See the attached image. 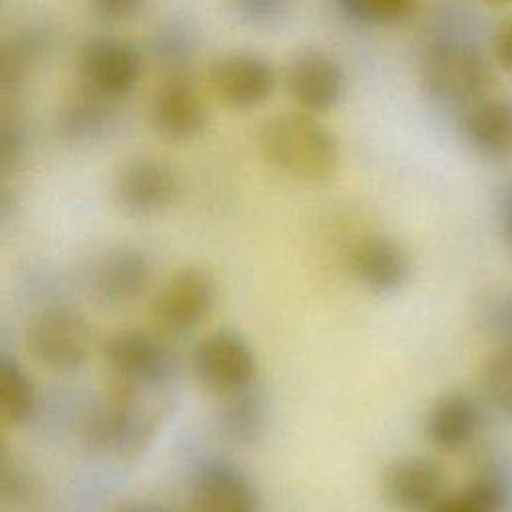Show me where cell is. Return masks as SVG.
<instances>
[{
  "label": "cell",
  "instance_id": "obj_1",
  "mask_svg": "<svg viewBox=\"0 0 512 512\" xmlns=\"http://www.w3.org/2000/svg\"><path fill=\"white\" fill-rule=\"evenodd\" d=\"M256 144L278 172L304 184H326L340 166V144L308 112H286L260 124Z\"/></svg>",
  "mask_w": 512,
  "mask_h": 512
},
{
  "label": "cell",
  "instance_id": "obj_2",
  "mask_svg": "<svg viewBox=\"0 0 512 512\" xmlns=\"http://www.w3.org/2000/svg\"><path fill=\"white\" fill-rule=\"evenodd\" d=\"M142 390L114 382L84 422L90 450L116 456H138L154 438L158 416L146 408Z\"/></svg>",
  "mask_w": 512,
  "mask_h": 512
},
{
  "label": "cell",
  "instance_id": "obj_3",
  "mask_svg": "<svg viewBox=\"0 0 512 512\" xmlns=\"http://www.w3.org/2000/svg\"><path fill=\"white\" fill-rule=\"evenodd\" d=\"M420 80L428 96L450 106H468L492 88V68L486 56L460 38L432 42L420 62Z\"/></svg>",
  "mask_w": 512,
  "mask_h": 512
},
{
  "label": "cell",
  "instance_id": "obj_4",
  "mask_svg": "<svg viewBox=\"0 0 512 512\" xmlns=\"http://www.w3.org/2000/svg\"><path fill=\"white\" fill-rule=\"evenodd\" d=\"M26 346L42 366L54 372H76L92 354V324L72 306H44L26 326Z\"/></svg>",
  "mask_w": 512,
  "mask_h": 512
},
{
  "label": "cell",
  "instance_id": "obj_5",
  "mask_svg": "<svg viewBox=\"0 0 512 512\" xmlns=\"http://www.w3.org/2000/svg\"><path fill=\"white\" fill-rule=\"evenodd\" d=\"M104 362L114 382L148 392L166 386L176 370V356L170 344L146 328H120L102 344Z\"/></svg>",
  "mask_w": 512,
  "mask_h": 512
},
{
  "label": "cell",
  "instance_id": "obj_6",
  "mask_svg": "<svg viewBox=\"0 0 512 512\" xmlns=\"http://www.w3.org/2000/svg\"><path fill=\"white\" fill-rule=\"evenodd\" d=\"M218 300L214 274L200 264L172 272L152 298V320L164 336H188L212 314Z\"/></svg>",
  "mask_w": 512,
  "mask_h": 512
},
{
  "label": "cell",
  "instance_id": "obj_7",
  "mask_svg": "<svg viewBox=\"0 0 512 512\" xmlns=\"http://www.w3.org/2000/svg\"><path fill=\"white\" fill-rule=\"evenodd\" d=\"M190 366L200 386L218 398L256 384L258 374L252 344L234 328H216L202 336L190 354Z\"/></svg>",
  "mask_w": 512,
  "mask_h": 512
},
{
  "label": "cell",
  "instance_id": "obj_8",
  "mask_svg": "<svg viewBox=\"0 0 512 512\" xmlns=\"http://www.w3.org/2000/svg\"><path fill=\"white\" fill-rule=\"evenodd\" d=\"M144 62L142 50L132 40L100 34L80 46L78 74L84 88L118 102L138 86Z\"/></svg>",
  "mask_w": 512,
  "mask_h": 512
},
{
  "label": "cell",
  "instance_id": "obj_9",
  "mask_svg": "<svg viewBox=\"0 0 512 512\" xmlns=\"http://www.w3.org/2000/svg\"><path fill=\"white\" fill-rule=\"evenodd\" d=\"M178 174L162 158L138 156L126 160L114 176L112 198L120 212L132 218L164 212L178 196Z\"/></svg>",
  "mask_w": 512,
  "mask_h": 512
},
{
  "label": "cell",
  "instance_id": "obj_10",
  "mask_svg": "<svg viewBox=\"0 0 512 512\" xmlns=\"http://www.w3.org/2000/svg\"><path fill=\"white\" fill-rule=\"evenodd\" d=\"M152 280V264L136 246H112L96 256L88 288L92 300L104 310H122L144 296Z\"/></svg>",
  "mask_w": 512,
  "mask_h": 512
},
{
  "label": "cell",
  "instance_id": "obj_11",
  "mask_svg": "<svg viewBox=\"0 0 512 512\" xmlns=\"http://www.w3.org/2000/svg\"><path fill=\"white\" fill-rule=\"evenodd\" d=\"M442 466L422 454L400 456L380 476V496L396 512H428L446 492Z\"/></svg>",
  "mask_w": 512,
  "mask_h": 512
},
{
  "label": "cell",
  "instance_id": "obj_12",
  "mask_svg": "<svg viewBox=\"0 0 512 512\" xmlns=\"http://www.w3.org/2000/svg\"><path fill=\"white\" fill-rule=\"evenodd\" d=\"M274 66L250 52H230L216 58L208 82L216 98L234 110H248L266 102L276 90Z\"/></svg>",
  "mask_w": 512,
  "mask_h": 512
},
{
  "label": "cell",
  "instance_id": "obj_13",
  "mask_svg": "<svg viewBox=\"0 0 512 512\" xmlns=\"http://www.w3.org/2000/svg\"><path fill=\"white\" fill-rule=\"evenodd\" d=\"M208 112L190 74H164L152 98V124L172 142H188L206 128Z\"/></svg>",
  "mask_w": 512,
  "mask_h": 512
},
{
  "label": "cell",
  "instance_id": "obj_14",
  "mask_svg": "<svg viewBox=\"0 0 512 512\" xmlns=\"http://www.w3.org/2000/svg\"><path fill=\"white\" fill-rule=\"evenodd\" d=\"M286 86L304 112L322 114L340 104L346 90V74L332 54L308 48L290 62Z\"/></svg>",
  "mask_w": 512,
  "mask_h": 512
},
{
  "label": "cell",
  "instance_id": "obj_15",
  "mask_svg": "<svg viewBox=\"0 0 512 512\" xmlns=\"http://www.w3.org/2000/svg\"><path fill=\"white\" fill-rule=\"evenodd\" d=\"M352 276L368 290L392 294L404 288L412 276L408 248L388 234H366L358 238L348 254Z\"/></svg>",
  "mask_w": 512,
  "mask_h": 512
},
{
  "label": "cell",
  "instance_id": "obj_16",
  "mask_svg": "<svg viewBox=\"0 0 512 512\" xmlns=\"http://www.w3.org/2000/svg\"><path fill=\"white\" fill-rule=\"evenodd\" d=\"M192 512H260V492L236 464L204 460L192 476Z\"/></svg>",
  "mask_w": 512,
  "mask_h": 512
},
{
  "label": "cell",
  "instance_id": "obj_17",
  "mask_svg": "<svg viewBox=\"0 0 512 512\" xmlns=\"http://www.w3.org/2000/svg\"><path fill=\"white\" fill-rule=\"evenodd\" d=\"M482 410L476 398L462 390H448L434 398L424 416L428 442L442 452L466 448L478 434Z\"/></svg>",
  "mask_w": 512,
  "mask_h": 512
},
{
  "label": "cell",
  "instance_id": "obj_18",
  "mask_svg": "<svg viewBox=\"0 0 512 512\" xmlns=\"http://www.w3.org/2000/svg\"><path fill=\"white\" fill-rule=\"evenodd\" d=\"M462 132L466 142L484 158L504 160L512 156V102L486 94L464 106Z\"/></svg>",
  "mask_w": 512,
  "mask_h": 512
},
{
  "label": "cell",
  "instance_id": "obj_19",
  "mask_svg": "<svg viewBox=\"0 0 512 512\" xmlns=\"http://www.w3.org/2000/svg\"><path fill=\"white\" fill-rule=\"evenodd\" d=\"M116 124L114 100L88 88L70 94L58 112V130L70 142H98Z\"/></svg>",
  "mask_w": 512,
  "mask_h": 512
},
{
  "label": "cell",
  "instance_id": "obj_20",
  "mask_svg": "<svg viewBox=\"0 0 512 512\" xmlns=\"http://www.w3.org/2000/svg\"><path fill=\"white\" fill-rule=\"evenodd\" d=\"M218 426L226 438L238 444H254L264 434L268 404L256 384L220 398Z\"/></svg>",
  "mask_w": 512,
  "mask_h": 512
},
{
  "label": "cell",
  "instance_id": "obj_21",
  "mask_svg": "<svg viewBox=\"0 0 512 512\" xmlns=\"http://www.w3.org/2000/svg\"><path fill=\"white\" fill-rule=\"evenodd\" d=\"M38 408V392L28 370L10 354L0 352V422L22 426Z\"/></svg>",
  "mask_w": 512,
  "mask_h": 512
},
{
  "label": "cell",
  "instance_id": "obj_22",
  "mask_svg": "<svg viewBox=\"0 0 512 512\" xmlns=\"http://www.w3.org/2000/svg\"><path fill=\"white\" fill-rule=\"evenodd\" d=\"M480 392L492 412L512 418V336L504 338L484 362Z\"/></svg>",
  "mask_w": 512,
  "mask_h": 512
},
{
  "label": "cell",
  "instance_id": "obj_23",
  "mask_svg": "<svg viewBox=\"0 0 512 512\" xmlns=\"http://www.w3.org/2000/svg\"><path fill=\"white\" fill-rule=\"evenodd\" d=\"M418 0H338L342 16L360 26H390L404 22Z\"/></svg>",
  "mask_w": 512,
  "mask_h": 512
},
{
  "label": "cell",
  "instance_id": "obj_24",
  "mask_svg": "<svg viewBox=\"0 0 512 512\" xmlns=\"http://www.w3.org/2000/svg\"><path fill=\"white\" fill-rule=\"evenodd\" d=\"M150 54L164 74L184 72L192 54V40L186 28L180 24L160 26L150 40Z\"/></svg>",
  "mask_w": 512,
  "mask_h": 512
},
{
  "label": "cell",
  "instance_id": "obj_25",
  "mask_svg": "<svg viewBox=\"0 0 512 512\" xmlns=\"http://www.w3.org/2000/svg\"><path fill=\"white\" fill-rule=\"evenodd\" d=\"M28 150V128L22 114L0 100V176L12 174Z\"/></svg>",
  "mask_w": 512,
  "mask_h": 512
},
{
  "label": "cell",
  "instance_id": "obj_26",
  "mask_svg": "<svg viewBox=\"0 0 512 512\" xmlns=\"http://www.w3.org/2000/svg\"><path fill=\"white\" fill-rule=\"evenodd\" d=\"M32 62L12 40H0V100L18 94L28 80Z\"/></svg>",
  "mask_w": 512,
  "mask_h": 512
},
{
  "label": "cell",
  "instance_id": "obj_27",
  "mask_svg": "<svg viewBox=\"0 0 512 512\" xmlns=\"http://www.w3.org/2000/svg\"><path fill=\"white\" fill-rule=\"evenodd\" d=\"M92 14L106 24H124L134 20L146 6V0H88Z\"/></svg>",
  "mask_w": 512,
  "mask_h": 512
},
{
  "label": "cell",
  "instance_id": "obj_28",
  "mask_svg": "<svg viewBox=\"0 0 512 512\" xmlns=\"http://www.w3.org/2000/svg\"><path fill=\"white\" fill-rule=\"evenodd\" d=\"M286 0H236L238 12L252 22H268L284 12Z\"/></svg>",
  "mask_w": 512,
  "mask_h": 512
},
{
  "label": "cell",
  "instance_id": "obj_29",
  "mask_svg": "<svg viewBox=\"0 0 512 512\" xmlns=\"http://www.w3.org/2000/svg\"><path fill=\"white\" fill-rule=\"evenodd\" d=\"M428 512H490L484 504H480L468 490H460L458 494H444Z\"/></svg>",
  "mask_w": 512,
  "mask_h": 512
},
{
  "label": "cell",
  "instance_id": "obj_30",
  "mask_svg": "<svg viewBox=\"0 0 512 512\" xmlns=\"http://www.w3.org/2000/svg\"><path fill=\"white\" fill-rule=\"evenodd\" d=\"M494 56L502 68L512 72V18L502 22L494 34Z\"/></svg>",
  "mask_w": 512,
  "mask_h": 512
},
{
  "label": "cell",
  "instance_id": "obj_31",
  "mask_svg": "<svg viewBox=\"0 0 512 512\" xmlns=\"http://www.w3.org/2000/svg\"><path fill=\"white\" fill-rule=\"evenodd\" d=\"M114 512H168L164 506L156 502H146V500H130L120 504Z\"/></svg>",
  "mask_w": 512,
  "mask_h": 512
},
{
  "label": "cell",
  "instance_id": "obj_32",
  "mask_svg": "<svg viewBox=\"0 0 512 512\" xmlns=\"http://www.w3.org/2000/svg\"><path fill=\"white\" fill-rule=\"evenodd\" d=\"M12 208H14V198H12L10 190H6V188L0 186V222L10 216Z\"/></svg>",
  "mask_w": 512,
  "mask_h": 512
},
{
  "label": "cell",
  "instance_id": "obj_33",
  "mask_svg": "<svg viewBox=\"0 0 512 512\" xmlns=\"http://www.w3.org/2000/svg\"><path fill=\"white\" fill-rule=\"evenodd\" d=\"M504 234L512 248V194H510V198L506 202V210H504Z\"/></svg>",
  "mask_w": 512,
  "mask_h": 512
},
{
  "label": "cell",
  "instance_id": "obj_34",
  "mask_svg": "<svg viewBox=\"0 0 512 512\" xmlns=\"http://www.w3.org/2000/svg\"><path fill=\"white\" fill-rule=\"evenodd\" d=\"M492 4H512V0H488Z\"/></svg>",
  "mask_w": 512,
  "mask_h": 512
},
{
  "label": "cell",
  "instance_id": "obj_35",
  "mask_svg": "<svg viewBox=\"0 0 512 512\" xmlns=\"http://www.w3.org/2000/svg\"><path fill=\"white\" fill-rule=\"evenodd\" d=\"M2 452H4V442H2V434H0V458H2Z\"/></svg>",
  "mask_w": 512,
  "mask_h": 512
}]
</instances>
